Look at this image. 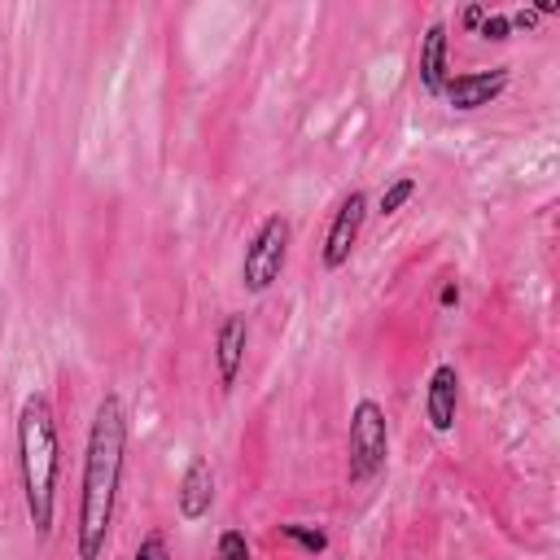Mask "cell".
I'll return each mask as SVG.
<instances>
[{"mask_svg":"<svg viewBox=\"0 0 560 560\" xmlns=\"http://www.w3.org/2000/svg\"><path fill=\"white\" fill-rule=\"evenodd\" d=\"M127 438H131L127 402L114 389H105L96 398V407H92L88 442H83L74 560H101L105 547H109V529H114V512H118V490H122V468H127Z\"/></svg>","mask_w":560,"mask_h":560,"instance_id":"cell-1","label":"cell"},{"mask_svg":"<svg viewBox=\"0 0 560 560\" xmlns=\"http://www.w3.org/2000/svg\"><path fill=\"white\" fill-rule=\"evenodd\" d=\"M508 22H512V31H534L538 26V13L534 9H512Z\"/></svg>","mask_w":560,"mask_h":560,"instance_id":"cell-16","label":"cell"},{"mask_svg":"<svg viewBox=\"0 0 560 560\" xmlns=\"http://www.w3.org/2000/svg\"><path fill=\"white\" fill-rule=\"evenodd\" d=\"M508 83H512V70L508 66H490V70H451V79L442 83V101L451 105V109H459V114H472V109H481V105H490V101H499L503 92H508Z\"/></svg>","mask_w":560,"mask_h":560,"instance_id":"cell-6","label":"cell"},{"mask_svg":"<svg viewBox=\"0 0 560 560\" xmlns=\"http://www.w3.org/2000/svg\"><path fill=\"white\" fill-rule=\"evenodd\" d=\"M289 245H293V223H289L280 210L262 214V223L249 232V241H245V249H241V289L254 293V298H262V293L284 276V267H289Z\"/></svg>","mask_w":560,"mask_h":560,"instance_id":"cell-4","label":"cell"},{"mask_svg":"<svg viewBox=\"0 0 560 560\" xmlns=\"http://www.w3.org/2000/svg\"><path fill=\"white\" fill-rule=\"evenodd\" d=\"M424 420L433 433H451L459 420V368L455 363H433L424 381Z\"/></svg>","mask_w":560,"mask_h":560,"instance_id":"cell-9","label":"cell"},{"mask_svg":"<svg viewBox=\"0 0 560 560\" xmlns=\"http://www.w3.org/2000/svg\"><path fill=\"white\" fill-rule=\"evenodd\" d=\"M280 538H289L298 551H306V556H324L328 551V534L319 529V525H306V521H284L280 525Z\"/></svg>","mask_w":560,"mask_h":560,"instance_id":"cell-11","label":"cell"},{"mask_svg":"<svg viewBox=\"0 0 560 560\" xmlns=\"http://www.w3.org/2000/svg\"><path fill=\"white\" fill-rule=\"evenodd\" d=\"M363 219H368V192L363 188H350L337 201V210L328 219V232H324V245H319L324 271H341L350 262V254L359 245V232H363Z\"/></svg>","mask_w":560,"mask_h":560,"instance_id":"cell-5","label":"cell"},{"mask_svg":"<svg viewBox=\"0 0 560 560\" xmlns=\"http://www.w3.org/2000/svg\"><path fill=\"white\" fill-rule=\"evenodd\" d=\"M438 306H442V311L459 306V280H442V289H438Z\"/></svg>","mask_w":560,"mask_h":560,"instance_id":"cell-17","label":"cell"},{"mask_svg":"<svg viewBox=\"0 0 560 560\" xmlns=\"http://www.w3.org/2000/svg\"><path fill=\"white\" fill-rule=\"evenodd\" d=\"M214 551H219V560H254V551H249V538H245V529H236V525H228V529L219 534Z\"/></svg>","mask_w":560,"mask_h":560,"instance_id":"cell-13","label":"cell"},{"mask_svg":"<svg viewBox=\"0 0 560 560\" xmlns=\"http://www.w3.org/2000/svg\"><path fill=\"white\" fill-rule=\"evenodd\" d=\"M477 35H481L486 44H508V39H512V22H508V13H499V9H490V13L481 18V26H477Z\"/></svg>","mask_w":560,"mask_h":560,"instance_id":"cell-14","label":"cell"},{"mask_svg":"<svg viewBox=\"0 0 560 560\" xmlns=\"http://www.w3.org/2000/svg\"><path fill=\"white\" fill-rule=\"evenodd\" d=\"M57 477H61V442L57 416L44 394H26L18 407V481L35 538H48L57 525Z\"/></svg>","mask_w":560,"mask_h":560,"instance_id":"cell-2","label":"cell"},{"mask_svg":"<svg viewBox=\"0 0 560 560\" xmlns=\"http://www.w3.org/2000/svg\"><path fill=\"white\" fill-rule=\"evenodd\" d=\"M131 560H171L166 534H162V529H149V534L136 542V556H131Z\"/></svg>","mask_w":560,"mask_h":560,"instance_id":"cell-15","label":"cell"},{"mask_svg":"<svg viewBox=\"0 0 560 560\" xmlns=\"http://www.w3.org/2000/svg\"><path fill=\"white\" fill-rule=\"evenodd\" d=\"M245 350H249V315H245V311H228V315L219 319V328H214V350H210V359H214V381H219L223 394L236 389L241 368H245Z\"/></svg>","mask_w":560,"mask_h":560,"instance_id":"cell-7","label":"cell"},{"mask_svg":"<svg viewBox=\"0 0 560 560\" xmlns=\"http://www.w3.org/2000/svg\"><path fill=\"white\" fill-rule=\"evenodd\" d=\"M416 79L429 96H442V83L451 79V35H446V22L433 18L420 35V48H416Z\"/></svg>","mask_w":560,"mask_h":560,"instance_id":"cell-10","label":"cell"},{"mask_svg":"<svg viewBox=\"0 0 560 560\" xmlns=\"http://www.w3.org/2000/svg\"><path fill=\"white\" fill-rule=\"evenodd\" d=\"M416 188H420V179H416V175H398V179H389V184H385V192L376 197V214H381V219L398 214V210L416 197Z\"/></svg>","mask_w":560,"mask_h":560,"instance_id":"cell-12","label":"cell"},{"mask_svg":"<svg viewBox=\"0 0 560 560\" xmlns=\"http://www.w3.org/2000/svg\"><path fill=\"white\" fill-rule=\"evenodd\" d=\"M486 13H490V4H468V9H464V13H459V22H464V26H468V31H477V26H481V18H486Z\"/></svg>","mask_w":560,"mask_h":560,"instance_id":"cell-18","label":"cell"},{"mask_svg":"<svg viewBox=\"0 0 560 560\" xmlns=\"http://www.w3.org/2000/svg\"><path fill=\"white\" fill-rule=\"evenodd\" d=\"M534 13H538V18H551V13H560V4H556V0H538Z\"/></svg>","mask_w":560,"mask_h":560,"instance_id":"cell-19","label":"cell"},{"mask_svg":"<svg viewBox=\"0 0 560 560\" xmlns=\"http://www.w3.org/2000/svg\"><path fill=\"white\" fill-rule=\"evenodd\" d=\"M214 508V464L206 455H192L175 481V512L184 525H197L206 521Z\"/></svg>","mask_w":560,"mask_h":560,"instance_id":"cell-8","label":"cell"},{"mask_svg":"<svg viewBox=\"0 0 560 560\" xmlns=\"http://www.w3.org/2000/svg\"><path fill=\"white\" fill-rule=\"evenodd\" d=\"M389 464V420L376 398H354L350 407V429H346V477L350 486H363L381 477Z\"/></svg>","mask_w":560,"mask_h":560,"instance_id":"cell-3","label":"cell"}]
</instances>
